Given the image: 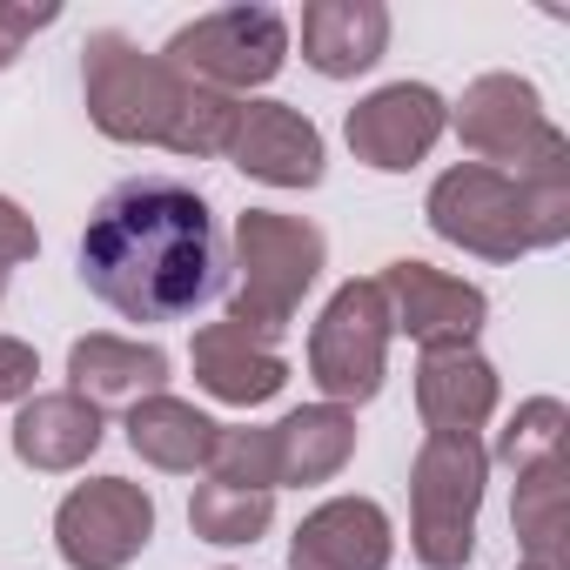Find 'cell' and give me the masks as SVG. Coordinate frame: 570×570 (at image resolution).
I'll list each match as a JSON object with an SVG mask.
<instances>
[{"label": "cell", "instance_id": "obj_10", "mask_svg": "<svg viewBox=\"0 0 570 570\" xmlns=\"http://www.w3.org/2000/svg\"><path fill=\"white\" fill-rule=\"evenodd\" d=\"M450 128V101L430 81H390L376 95H363L343 121V141L363 168L376 175H410Z\"/></svg>", "mask_w": 570, "mask_h": 570}, {"label": "cell", "instance_id": "obj_2", "mask_svg": "<svg viewBox=\"0 0 570 570\" xmlns=\"http://www.w3.org/2000/svg\"><path fill=\"white\" fill-rule=\"evenodd\" d=\"M81 95H88V121L108 141L128 148H168V155H228L235 95L195 88L188 75H175L161 55H141L121 28H101L81 41Z\"/></svg>", "mask_w": 570, "mask_h": 570}, {"label": "cell", "instance_id": "obj_22", "mask_svg": "<svg viewBox=\"0 0 570 570\" xmlns=\"http://www.w3.org/2000/svg\"><path fill=\"white\" fill-rule=\"evenodd\" d=\"M275 523V490H242V483H202L188 497V530L215 550H242Z\"/></svg>", "mask_w": 570, "mask_h": 570}, {"label": "cell", "instance_id": "obj_4", "mask_svg": "<svg viewBox=\"0 0 570 570\" xmlns=\"http://www.w3.org/2000/svg\"><path fill=\"white\" fill-rule=\"evenodd\" d=\"M490 456L476 436H423L410 463V550L423 570H463L476 557Z\"/></svg>", "mask_w": 570, "mask_h": 570}, {"label": "cell", "instance_id": "obj_13", "mask_svg": "<svg viewBox=\"0 0 570 570\" xmlns=\"http://www.w3.org/2000/svg\"><path fill=\"white\" fill-rule=\"evenodd\" d=\"M396 530L376 497H330L289 537V570H390Z\"/></svg>", "mask_w": 570, "mask_h": 570}, {"label": "cell", "instance_id": "obj_14", "mask_svg": "<svg viewBox=\"0 0 570 570\" xmlns=\"http://www.w3.org/2000/svg\"><path fill=\"white\" fill-rule=\"evenodd\" d=\"M497 363L476 350V343H443V350H423L416 363V416L430 436H476L490 416H497Z\"/></svg>", "mask_w": 570, "mask_h": 570}, {"label": "cell", "instance_id": "obj_9", "mask_svg": "<svg viewBox=\"0 0 570 570\" xmlns=\"http://www.w3.org/2000/svg\"><path fill=\"white\" fill-rule=\"evenodd\" d=\"M383 309H390V336H410L416 350H443V343H476V330L490 323V296L476 282L436 268V262H390L376 275Z\"/></svg>", "mask_w": 570, "mask_h": 570}, {"label": "cell", "instance_id": "obj_23", "mask_svg": "<svg viewBox=\"0 0 570 570\" xmlns=\"http://www.w3.org/2000/svg\"><path fill=\"white\" fill-rule=\"evenodd\" d=\"M563 430H570V410L557 396H530V403H517V416L497 430V443L483 456L503 470H530L543 456H563Z\"/></svg>", "mask_w": 570, "mask_h": 570}, {"label": "cell", "instance_id": "obj_26", "mask_svg": "<svg viewBox=\"0 0 570 570\" xmlns=\"http://www.w3.org/2000/svg\"><path fill=\"white\" fill-rule=\"evenodd\" d=\"M35 255H41V228H35V215H28L14 195H0V275L21 268V262H35Z\"/></svg>", "mask_w": 570, "mask_h": 570}, {"label": "cell", "instance_id": "obj_29", "mask_svg": "<svg viewBox=\"0 0 570 570\" xmlns=\"http://www.w3.org/2000/svg\"><path fill=\"white\" fill-rule=\"evenodd\" d=\"M0 296H8V275H0Z\"/></svg>", "mask_w": 570, "mask_h": 570}, {"label": "cell", "instance_id": "obj_28", "mask_svg": "<svg viewBox=\"0 0 570 570\" xmlns=\"http://www.w3.org/2000/svg\"><path fill=\"white\" fill-rule=\"evenodd\" d=\"M517 570H543V563H517Z\"/></svg>", "mask_w": 570, "mask_h": 570}, {"label": "cell", "instance_id": "obj_11", "mask_svg": "<svg viewBox=\"0 0 570 570\" xmlns=\"http://www.w3.org/2000/svg\"><path fill=\"white\" fill-rule=\"evenodd\" d=\"M450 128H456V141H463L483 168H497V161L523 168V161L557 135V121L543 115L537 81H523V75H476V81L463 88V101L450 108Z\"/></svg>", "mask_w": 570, "mask_h": 570}, {"label": "cell", "instance_id": "obj_7", "mask_svg": "<svg viewBox=\"0 0 570 570\" xmlns=\"http://www.w3.org/2000/svg\"><path fill=\"white\" fill-rule=\"evenodd\" d=\"M430 228L463 248V255H483V262H517L530 255V215H523V188L510 168H483V161H456L430 181V202H423Z\"/></svg>", "mask_w": 570, "mask_h": 570}, {"label": "cell", "instance_id": "obj_19", "mask_svg": "<svg viewBox=\"0 0 570 570\" xmlns=\"http://www.w3.org/2000/svg\"><path fill=\"white\" fill-rule=\"evenodd\" d=\"M268 436H275V490L282 483H330L356 456V410L303 403L282 423H268Z\"/></svg>", "mask_w": 570, "mask_h": 570}, {"label": "cell", "instance_id": "obj_25", "mask_svg": "<svg viewBox=\"0 0 570 570\" xmlns=\"http://www.w3.org/2000/svg\"><path fill=\"white\" fill-rule=\"evenodd\" d=\"M61 21V8L48 0V8H21V0H0V75H8L14 61H21V48L41 35V28H55Z\"/></svg>", "mask_w": 570, "mask_h": 570}, {"label": "cell", "instance_id": "obj_6", "mask_svg": "<svg viewBox=\"0 0 570 570\" xmlns=\"http://www.w3.org/2000/svg\"><path fill=\"white\" fill-rule=\"evenodd\" d=\"M390 370V309L376 275L370 282H343V289L323 303L316 330H309V383L323 390V403H370L383 390Z\"/></svg>", "mask_w": 570, "mask_h": 570}, {"label": "cell", "instance_id": "obj_24", "mask_svg": "<svg viewBox=\"0 0 570 570\" xmlns=\"http://www.w3.org/2000/svg\"><path fill=\"white\" fill-rule=\"evenodd\" d=\"M208 476L215 483H242V490H275V436L255 430V423H242V430L222 423L215 456H208Z\"/></svg>", "mask_w": 570, "mask_h": 570}, {"label": "cell", "instance_id": "obj_20", "mask_svg": "<svg viewBox=\"0 0 570 570\" xmlns=\"http://www.w3.org/2000/svg\"><path fill=\"white\" fill-rule=\"evenodd\" d=\"M128 450L148 463V470H168V476H195V470H208V456H215V436H222V423L215 416H202L195 403H181V396H148V403H135L128 410Z\"/></svg>", "mask_w": 570, "mask_h": 570}, {"label": "cell", "instance_id": "obj_18", "mask_svg": "<svg viewBox=\"0 0 570 570\" xmlns=\"http://www.w3.org/2000/svg\"><path fill=\"white\" fill-rule=\"evenodd\" d=\"M101 436H108L101 410L81 403L75 390H48V396L35 390V396L21 403V416H14V456H21L28 470H41V476L81 470V463L101 450Z\"/></svg>", "mask_w": 570, "mask_h": 570}, {"label": "cell", "instance_id": "obj_27", "mask_svg": "<svg viewBox=\"0 0 570 570\" xmlns=\"http://www.w3.org/2000/svg\"><path fill=\"white\" fill-rule=\"evenodd\" d=\"M35 376H41V356L21 336H0V403H28Z\"/></svg>", "mask_w": 570, "mask_h": 570}, {"label": "cell", "instance_id": "obj_21", "mask_svg": "<svg viewBox=\"0 0 570 570\" xmlns=\"http://www.w3.org/2000/svg\"><path fill=\"white\" fill-rule=\"evenodd\" d=\"M570 483H563V456H543L530 470H517V497H510V523L523 543V563L563 570V537H570Z\"/></svg>", "mask_w": 570, "mask_h": 570}, {"label": "cell", "instance_id": "obj_15", "mask_svg": "<svg viewBox=\"0 0 570 570\" xmlns=\"http://www.w3.org/2000/svg\"><path fill=\"white\" fill-rule=\"evenodd\" d=\"M168 350L161 343H128V336H81L68 350V390L95 410H135L168 390Z\"/></svg>", "mask_w": 570, "mask_h": 570}, {"label": "cell", "instance_id": "obj_5", "mask_svg": "<svg viewBox=\"0 0 570 570\" xmlns=\"http://www.w3.org/2000/svg\"><path fill=\"white\" fill-rule=\"evenodd\" d=\"M161 61L175 75H188L195 88H215V95H248V88H268L289 61V21L275 8H215V14H195L188 28L168 35Z\"/></svg>", "mask_w": 570, "mask_h": 570}, {"label": "cell", "instance_id": "obj_12", "mask_svg": "<svg viewBox=\"0 0 570 570\" xmlns=\"http://www.w3.org/2000/svg\"><path fill=\"white\" fill-rule=\"evenodd\" d=\"M228 161L268 188H316L323 181V128L289 101H242Z\"/></svg>", "mask_w": 570, "mask_h": 570}, {"label": "cell", "instance_id": "obj_16", "mask_svg": "<svg viewBox=\"0 0 570 570\" xmlns=\"http://www.w3.org/2000/svg\"><path fill=\"white\" fill-rule=\"evenodd\" d=\"M390 55L383 0H309L303 8V61L323 81H356Z\"/></svg>", "mask_w": 570, "mask_h": 570}, {"label": "cell", "instance_id": "obj_3", "mask_svg": "<svg viewBox=\"0 0 570 570\" xmlns=\"http://www.w3.org/2000/svg\"><path fill=\"white\" fill-rule=\"evenodd\" d=\"M330 262V242L316 222L303 215H282V208H248L235 215V235H228V323L248 330L255 343H282V330L296 323L303 296L316 289V275Z\"/></svg>", "mask_w": 570, "mask_h": 570}, {"label": "cell", "instance_id": "obj_1", "mask_svg": "<svg viewBox=\"0 0 570 570\" xmlns=\"http://www.w3.org/2000/svg\"><path fill=\"white\" fill-rule=\"evenodd\" d=\"M81 282L121 323H181L228 282V242L202 188L175 175L115 181L81 228Z\"/></svg>", "mask_w": 570, "mask_h": 570}, {"label": "cell", "instance_id": "obj_17", "mask_svg": "<svg viewBox=\"0 0 570 570\" xmlns=\"http://www.w3.org/2000/svg\"><path fill=\"white\" fill-rule=\"evenodd\" d=\"M188 363H195V383H202L215 403H235V410H255V403L282 396V383H289V363H282V350L255 343V336L235 330V323L195 330Z\"/></svg>", "mask_w": 570, "mask_h": 570}, {"label": "cell", "instance_id": "obj_8", "mask_svg": "<svg viewBox=\"0 0 570 570\" xmlns=\"http://www.w3.org/2000/svg\"><path fill=\"white\" fill-rule=\"evenodd\" d=\"M155 543V497L128 476H88L55 510V550L68 570H128Z\"/></svg>", "mask_w": 570, "mask_h": 570}]
</instances>
